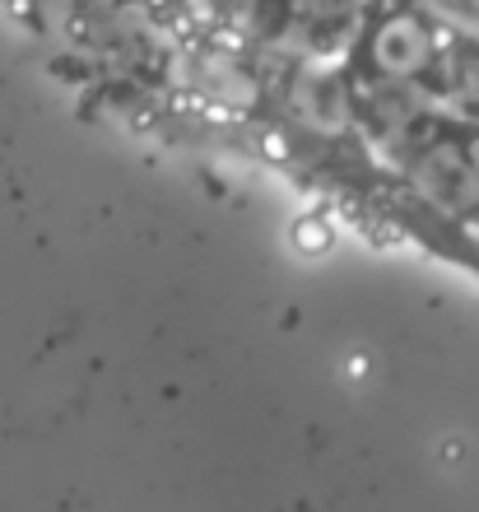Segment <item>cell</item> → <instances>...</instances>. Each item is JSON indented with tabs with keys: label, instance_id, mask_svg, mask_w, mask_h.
Segmentation results:
<instances>
[{
	"label": "cell",
	"instance_id": "6da1fadb",
	"mask_svg": "<svg viewBox=\"0 0 479 512\" xmlns=\"http://www.w3.org/2000/svg\"><path fill=\"white\" fill-rule=\"evenodd\" d=\"M410 182L442 215H466V210L479 205V173H475V163H470L466 149H456V145L424 149L410 168Z\"/></svg>",
	"mask_w": 479,
	"mask_h": 512
},
{
	"label": "cell",
	"instance_id": "7a4b0ae2",
	"mask_svg": "<svg viewBox=\"0 0 479 512\" xmlns=\"http://www.w3.org/2000/svg\"><path fill=\"white\" fill-rule=\"evenodd\" d=\"M289 103H293V117L317 135H340L354 117L349 108V89L340 84L331 66H317V61H298L293 70V84H289Z\"/></svg>",
	"mask_w": 479,
	"mask_h": 512
},
{
	"label": "cell",
	"instance_id": "3957f363",
	"mask_svg": "<svg viewBox=\"0 0 479 512\" xmlns=\"http://www.w3.org/2000/svg\"><path fill=\"white\" fill-rule=\"evenodd\" d=\"M433 61V33L414 14H396L373 33V66L386 80H414Z\"/></svg>",
	"mask_w": 479,
	"mask_h": 512
},
{
	"label": "cell",
	"instance_id": "277c9868",
	"mask_svg": "<svg viewBox=\"0 0 479 512\" xmlns=\"http://www.w3.org/2000/svg\"><path fill=\"white\" fill-rule=\"evenodd\" d=\"M187 84L196 89L205 103H219V108L247 112L261 94V84L247 66H238L233 56H196L187 70Z\"/></svg>",
	"mask_w": 479,
	"mask_h": 512
},
{
	"label": "cell",
	"instance_id": "5b68a950",
	"mask_svg": "<svg viewBox=\"0 0 479 512\" xmlns=\"http://www.w3.org/2000/svg\"><path fill=\"white\" fill-rule=\"evenodd\" d=\"M187 10L214 33H242L256 19V0H187Z\"/></svg>",
	"mask_w": 479,
	"mask_h": 512
},
{
	"label": "cell",
	"instance_id": "8992f818",
	"mask_svg": "<svg viewBox=\"0 0 479 512\" xmlns=\"http://www.w3.org/2000/svg\"><path fill=\"white\" fill-rule=\"evenodd\" d=\"M433 24L452 28L456 38H466L479 47V0H419Z\"/></svg>",
	"mask_w": 479,
	"mask_h": 512
},
{
	"label": "cell",
	"instance_id": "52a82bcc",
	"mask_svg": "<svg viewBox=\"0 0 479 512\" xmlns=\"http://www.w3.org/2000/svg\"><path fill=\"white\" fill-rule=\"evenodd\" d=\"M456 89L466 103H479V56H466L461 66H456Z\"/></svg>",
	"mask_w": 479,
	"mask_h": 512
},
{
	"label": "cell",
	"instance_id": "ba28073f",
	"mask_svg": "<svg viewBox=\"0 0 479 512\" xmlns=\"http://www.w3.org/2000/svg\"><path fill=\"white\" fill-rule=\"evenodd\" d=\"M466 154H470V163H475V173H479V135H475V140H470V145H466Z\"/></svg>",
	"mask_w": 479,
	"mask_h": 512
},
{
	"label": "cell",
	"instance_id": "9c48e42d",
	"mask_svg": "<svg viewBox=\"0 0 479 512\" xmlns=\"http://www.w3.org/2000/svg\"><path fill=\"white\" fill-rule=\"evenodd\" d=\"M354 5H368V0H354Z\"/></svg>",
	"mask_w": 479,
	"mask_h": 512
}]
</instances>
